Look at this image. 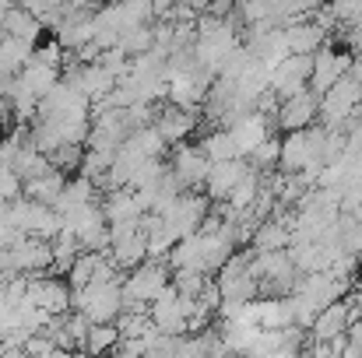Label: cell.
Returning a JSON list of instances; mask_svg holds the SVG:
<instances>
[{"instance_id":"cell-19","label":"cell","mask_w":362,"mask_h":358,"mask_svg":"<svg viewBox=\"0 0 362 358\" xmlns=\"http://www.w3.org/2000/svg\"><path fill=\"white\" fill-rule=\"evenodd\" d=\"M0 35L35 46V42H39V35H42V25H39L25 7H7V14H4V21H0Z\"/></svg>"},{"instance_id":"cell-22","label":"cell","mask_w":362,"mask_h":358,"mask_svg":"<svg viewBox=\"0 0 362 358\" xmlns=\"http://www.w3.org/2000/svg\"><path fill=\"white\" fill-rule=\"evenodd\" d=\"M49 253H53V274H67L74 267V260L81 256V246H78V239L71 232L60 229V236L49 242Z\"/></svg>"},{"instance_id":"cell-14","label":"cell","mask_w":362,"mask_h":358,"mask_svg":"<svg viewBox=\"0 0 362 358\" xmlns=\"http://www.w3.org/2000/svg\"><path fill=\"white\" fill-rule=\"evenodd\" d=\"M281 35H285L288 56H313L324 49V39H327L324 25H317V21H292L281 28Z\"/></svg>"},{"instance_id":"cell-9","label":"cell","mask_w":362,"mask_h":358,"mask_svg":"<svg viewBox=\"0 0 362 358\" xmlns=\"http://www.w3.org/2000/svg\"><path fill=\"white\" fill-rule=\"evenodd\" d=\"M271 126H274V119H267L264 113H243V117H236L226 130H229V137H233V148H236V155H240L243 162L271 137Z\"/></svg>"},{"instance_id":"cell-5","label":"cell","mask_w":362,"mask_h":358,"mask_svg":"<svg viewBox=\"0 0 362 358\" xmlns=\"http://www.w3.org/2000/svg\"><path fill=\"white\" fill-rule=\"evenodd\" d=\"M25 306L46 313L49 320L67 316L71 313V285H67V278H57V274L28 278V285H25Z\"/></svg>"},{"instance_id":"cell-1","label":"cell","mask_w":362,"mask_h":358,"mask_svg":"<svg viewBox=\"0 0 362 358\" xmlns=\"http://www.w3.org/2000/svg\"><path fill=\"white\" fill-rule=\"evenodd\" d=\"M71 309L81 313L92 327H103V323H117L123 316V281H95L81 292H71Z\"/></svg>"},{"instance_id":"cell-8","label":"cell","mask_w":362,"mask_h":358,"mask_svg":"<svg viewBox=\"0 0 362 358\" xmlns=\"http://www.w3.org/2000/svg\"><path fill=\"white\" fill-rule=\"evenodd\" d=\"M352 71V53H338L331 46H324L320 53H313V74H310V92L320 99L324 92H331L345 74Z\"/></svg>"},{"instance_id":"cell-4","label":"cell","mask_w":362,"mask_h":358,"mask_svg":"<svg viewBox=\"0 0 362 358\" xmlns=\"http://www.w3.org/2000/svg\"><path fill=\"white\" fill-rule=\"evenodd\" d=\"M158 218L176 232V239H187V236H194V232H201L211 222V201L201 197L197 190H183Z\"/></svg>"},{"instance_id":"cell-20","label":"cell","mask_w":362,"mask_h":358,"mask_svg":"<svg viewBox=\"0 0 362 358\" xmlns=\"http://www.w3.org/2000/svg\"><path fill=\"white\" fill-rule=\"evenodd\" d=\"M201 155L211 162V165H222V162H233V158H240L236 155V148H233V137H229V130H222V126H215V130H208L204 137H201Z\"/></svg>"},{"instance_id":"cell-18","label":"cell","mask_w":362,"mask_h":358,"mask_svg":"<svg viewBox=\"0 0 362 358\" xmlns=\"http://www.w3.org/2000/svg\"><path fill=\"white\" fill-rule=\"evenodd\" d=\"M64 186H67V176H64L60 169H46L42 176L21 183V197H25V201H35V204H42V208H53V204L60 201Z\"/></svg>"},{"instance_id":"cell-11","label":"cell","mask_w":362,"mask_h":358,"mask_svg":"<svg viewBox=\"0 0 362 358\" xmlns=\"http://www.w3.org/2000/svg\"><path fill=\"white\" fill-rule=\"evenodd\" d=\"M208 172H211V162L201 155L197 144H183V148H176L173 165H169V176L180 183V190H197V186H204Z\"/></svg>"},{"instance_id":"cell-10","label":"cell","mask_w":362,"mask_h":358,"mask_svg":"<svg viewBox=\"0 0 362 358\" xmlns=\"http://www.w3.org/2000/svg\"><path fill=\"white\" fill-rule=\"evenodd\" d=\"M317 117H320V99H317L313 92H299V95L278 102L274 123H278L285 133H299V130L317 126Z\"/></svg>"},{"instance_id":"cell-16","label":"cell","mask_w":362,"mask_h":358,"mask_svg":"<svg viewBox=\"0 0 362 358\" xmlns=\"http://www.w3.org/2000/svg\"><path fill=\"white\" fill-rule=\"evenodd\" d=\"M99 208H103L106 225H123V222H141V218H144V211H141V204H137V193H134L130 186L106 190L103 201H99Z\"/></svg>"},{"instance_id":"cell-21","label":"cell","mask_w":362,"mask_h":358,"mask_svg":"<svg viewBox=\"0 0 362 358\" xmlns=\"http://www.w3.org/2000/svg\"><path fill=\"white\" fill-rule=\"evenodd\" d=\"M117 345H120V334H117V327H113V323L88 327V338H85L81 355L85 358H106V355H113V352H117Z\"/></svg>"},{"instance_id":"cell-24","label":"cell","mask_w":362,"mask_h":358,"mask_svg":"<svg viewBox=\"0 0 362 358\" xmlns=\"http://www.w3.org/2000/svg\"><path fill=\"white\" fill-rule=\"evenodd\" d=\"M11 113V102H7V81H0V119Z\"/></svg>"},{"instance_id":"cell-2","label":"cell","mask_w":362,"mask_h":358,"mask_svg":"<svg viewBox=\"0 0 362 358\" xmlns=\"http://www.w3.org/2000/svg\"><path fill=\"white\" fill-rule=\"evenodd\" d=\"M169 285H173V274H169L165 260H144L141 267H134L123 278V306L127 309H148Z\"/></svg>"},{"instance_id":"cell-15","label":"cell","mask_w":362,"mask_h":358,"mask_svg":"<svg viewBox=\"0 0 362 358\" xmlns=\"http://www.w3.org/2000/svg\"><path fill=\"white\" fill-rule=\"evenodd\" d=\"M349 327H352V306H349V302H334V306H327V309L313 320L310 334H313L317 345H327V341L349 338Z\"/></svg>"},{"instance_id":"cell-6","label":"cell","mask_w":362,"mask_h":358,"mask_svg":"<svg viewBox=\"0 0 362 358\" xmlns=\"http://www.w3.org/2000/svg\"><path fill=\"white\" fill-rule=\"evenodd\" d=\"M215 288H218L222 302H253L257 292H260V285H257V278H253V270H250V256L236 253V256L218 270Z\"/></svg>"},{"instance_id":"cell-23","label":"cell","mask_w":362,"mask_h":358,"mask_svg":"<svg viewBox=\"0 0 362 358\" xmlns=\"http://www.w3.org/2000/svg\"><path fill=\"white\" fill-rule=\"evenodd\" d=\"M21 197V179L7 169H0V204H14Z\"/></svg>"},{"instance_id":"cell-3","label":"cell","mask_w":362,"mask_h":358,"mask_svg":"<svg viewBox=\"0 0 362 358\" xmlns=\"http://www.w3.org/2000/svg\"><path fill=\"white\" fill-rule=\"evenodd\" d=\"M7 218H11V225H14L18 236L39 239V242H53V239L60 236V229H64L53 208H42V204L25 201V197H18V201L7 208Z\"/></svg>"},{"instance_id":"cell-7","label":"cell","mask_w":362,"mask_h":358,"mask_svg":"<svg viewBox=\"0 0 362 358\" xmlns=\"http://www.w3.org/2000/svg\"><path fill=\"white\" fill-rule=\"evenodd\" d=\"M310 74H313V56H285V60L271 71L267 92H271L278 102H285V99H292V95H299V92H310Z\"/></svg>"},{"instance_id":"cell-12","label":"cell","mask_w":362,"mask_h":358,"mask_svg":"<svg viewBox=\"0 0 362 358\" xmlns=\"http://www.w3.org/2000/svg\"><path fill=\"white\" fill-rule=\"evenodd\" d=\"M345 292H349V285H345V281H334L331 274H306V278H299V285H296L292 295H299V299L310 302L317 313H324L327 306L341 302Z\"/></svg>"},{"instance_id":"cell-13","label":"cell","mask_w":362,"mask_h":358,"mask_svg":"<svg viewBox=\"0 0 362 358\" xmlns=\"http://www.w3.org/2000/svg\"><path fill=\"white\" fill-rule=\"evenodd\" d=\"M151 130L158 133V141L165 148L169 144L183 148V141L197 130V113L194 109H162V113H155V119H151Z\"/></svg>"},{"instance_id":"cell-17","label":"cell","mask_w":362,"mask_h":358,"mask_svg":"<svg viewBox=\"0 0 362 358\" xmlns=\"http://www.w3.org/2000/svg\"><path fill=\"white\" fill-rule=\"evenodd\" d=\"M243 172H246V162H243V158L222 162V165H211V172H208V179H204V186H208V201H211V204H226L229 193L236 190V183L243 179Z\"/></svg>"}]
</instances>
